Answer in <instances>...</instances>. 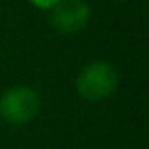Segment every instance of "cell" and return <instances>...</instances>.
Segmentation results:
<instances>
[{"instance_id": "cell-1", "label": "cell", "mask_w": 149, "mask_h": 149, "mask_svg": "<svg viewBox=\"0 0 149 149\" xmlns=\"http://www.w3.org/2000/svg\"><path fill=\"white\" fill-rule=\"evenodd\" d=\"M118 70L106 59H92L80 68L74 88L86 102H104L118 90Z\"/></svg>"}, {"instance_id": "cell-4", "label": "cell", "mask_w": 149, "mask_h": 149, "mask_svg": "<svg viewBox=\"0 0 149 149\" xmlns=\"http://www.w3.org/2000/svg\"><path fill=\"white\" fill-rule=\"evenodd\" d=\"M57 2H59V0H29V4H31L33 8H37V10H45V13H49Z\"/></svg>"}, {"instance_id": "cell-5", "label": "cell", "mask_w": 149, "mask_h": 149, "mask_svg": "<svg viewBox=\"0 0 149 149\" xmlns=\"http://www.w3.org/2000/svg\"><path fill=\"white\" fill-rule=\"evenodd\" d=\"M114 2H125V0H114Z\"/></svg>"}, {"instance_id": "cell-2", "label": "cell", "mask_w": 149, "mask_h": 149, "mask_svg": "<svg viewBox=\"0 0 149 149\" xmlns=\"http://www.w3.org/2000/svg\"><path fill=\"white\" fill-rule=\"evenodd\" d=\"M41 94L27 84H17L0 94V120L10 127H25L41 112Z\"/></svg>"}, {"instance_id": "cell-3", "label": "cell", "mask_w": 149, "mask_h": 149, "mask_svg": "<svg viewBox=\"0 0 149 149\" xmlns=\"http://www.w3.org/2000/svg\"><path fill=\"white\" fill-rule=\"evenodd\" d=\"M92 17L88 0H59L49 10V25L59 35H78L82 33Z\"/></svg>"}]
</instances>
